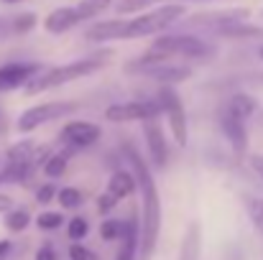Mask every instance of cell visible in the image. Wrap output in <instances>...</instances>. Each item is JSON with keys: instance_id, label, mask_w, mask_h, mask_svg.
Segmentation results:
<instances>
[{"instance_id": "cell-1", "label": "cell", "mask_w": 263, "mask_h": 260, "mask_svg": "<svg viewBox=\"0 0 263 260\" xmlns=\"http://www.w3.org/2000/svg\"><path fill=\"white\" fill-rule=\"evenodd\" d=\"M125 156H128V164L133 166L136 186L141 189V196H143V222H141V240H138V255L136 258L151 260L154 250H156V243H159V232H161V196H159L156 181L151 176V169L138 156V151L125 146Z\"/></svg>"}, {"instance_id": "cell-2", "label": "cell", "mask_w": 263, "mask_h": 260, "mask_svg": "<svg viewBox=\"0 0 263 260\" xmlns=\"http://www.w3.org/2000/svg\"><path fill=\"white\" fill-rule=\"evenodd\" d=\"M110 51H100V54H92V56H85V59H74L69 64H59V67H51L46 72H39L33 74L28 82H26V94H41L51 87H62L69 85L74 79H82V77H89L95 74L97 69H102L107 62H110Z\"/></svg>"}, {"instance_id": "cell-3", "label": "cell", "mask_w": 263, "mask_h": 260, "mask_svg": "<svg viewBox=\"0 0 263 260\" xmlns=\"http://www.w3.org/2000/svg\"><path fill=\"white\" fill-rule=\"evenodd\" d=\"M123 69L128 74H143V77H151V79H159V82H166V85H179V82H186L192 77V67L172 64L166 56H159V54H151V51L128 62Z\"/></svg>"}, {"instance_id": "cell-4", "label": "cell", "mask_w": 263, "mask_h": 260, "mask_svg": "<svg viewBox=\"0 0 263 260\" xmlns=\"http://www.w3.org/2000/svg\"><path fill=\"white\" fill-rule=\"evenodd\" d=\"M186 15V5L184 3H161L148 13H141L136 18L128 21V38H143V36H154L159 31H164L166 26L176 23L179 18Z\"/></svg>"}, {"instance_id": "cell-5", "label": "cell", "mask_w": 263, "mask_h": 260, "mask_svg": "<svg viewBox=\"0 0 263 260\" xmlns=\"http://www.w3.org/2000/svg\"><path fill=\"white\" fill-rule=\"evenodd\" d=\"M148 51L151 54H159V56H166V59H174V56L204 59V56L212 54V46L204 44L197 36H189V33H169V36H159L148 46Z\"/></svg>"}, {"instance_id": "cell-6", "label": "cell", "mask_w": 263, "mask_h": 260, "mask_svg": "<svg viewBox=\"0 0 263 260\" xmlns=\"http://www.w3.org/2000/svg\"><path fill=\"white\" fill-rule=\"evenodd\" d=\"M77 112V105L74 102H64V99H54V102H41V105H33L28 110H23L18 115V123L15 128L21 133H33L36 128L51 123V120H62L67 115Z\"/></svg>"}, {"instance_id": "cell-7", "label": "cell", "mask_w": 263, "mask_h": 260, "mask_svg": "<svg viewBox=\"0 0 263 260\" xmlns=\"http://www.w3.org/2000/svg\"><path fill=\"white\" fill-rule=\"evenodd\" d=\"M36 143L33 141H21V143H15L10 151H8V156H5V166H3V171H0V178L3 181H15V184H21V181H26L31 171H36Z\"/></svg>"}, {"instance_id": "cell-8", "label": "cell", "mask_w": 263, "mask_h": 260, "mask_svg": "<svg viewBox=\"0 0 263 260\" xmlns=\"http://www.w3.org/2000/svg\"><path fill=\"white\" fill-rule=\"evenodd\" d=\"M159 102H161V110L166 112L169 117V128H172V135H174L176 146L179 148H186V141H189V125H186V110L181 105V97L176 94L172 87H164L159 92Z\"/></svg>"}, {"instance_id": "cell-9", "label": "cell", "mask_w": 263, "mask_h": 260, "mask_svg": "<svg viewBox=\"0 0 263 260\" xmlns=\"http://www.w3.org/2000/svg\"><path fill=\"white\" fill-rule=\"evenodd\" d=\"M164 110H161V102L159 99H130V102H118V105H110L105 110V117L110 123H141L146 117H159Z\"/></svg>"}, {"instance_id": "cell-10", "label": "cell", "mask_w": 263, "mask_h": 260, "mask_svg": "<svg viewBox=\"0 0 263 260\" xmlns=\"http://www.w3.org/2000/svg\"><path fill=\"white\" fill-rule=\"evenodd\" d=\"M141 123H143V138H146V146H148L151 164L156 169H166V164H169V143L164 138V128H161L159 117H146Z\"/></svg>"}, {"instance_id": "cell-11", "label": "cell", "mask_w": 263, "mask_h": 260, "mask_svg": "<svg viewBox=\"0 0 263 260\" xmlns=\"http://www.w3.org/2000/svg\"><path fill=\"white\" fill-rule=\"evenodd\" d=\"M100 135H102L100 125L85 123V120H72V123H67V125L59 130V143H64V146H69V148L77 151V148L95 146V143L100 141Z\"/></svg>"}, {"instance_id": "cell-12", "label": "cell", "mask_w": 263, "mask_h": 260, "mask_svg": "<svg viewBox=\"0 0 263 260\" xmlns=\"http://www.w3.org/2000/svg\"><path fill=\"white\" fill-rule=\"evenodd\" d=\"M41 72V64L33 62H10L0 67V92H10L23 87L33 74Z\"/></svg>"}, {"instance_id": "cell-13", "label": "cell", "mask_w": 263, "mask_h": 260, "mask_svg": "<svg viewBox=\"0 0 263 260\" xmlns=\"http://www.w3.org/2000/svg\"><path fill=\"white\" fill-rule=\"evenodd\" d=\"M128 21L125 18H112V21H97L92 23L85 33V38L92 44H105V41H128Z\"/></svg>"}, {"instance_id": "cell-14", "label": "cell", "mask_w": 263, "mask_h": 260, "mask_svg": "<svg viewBox=\"0 0 263 260\" xmlns=\"http://www.w3.org/2000/svg\"><path fill=\"white\" fill-rule=\"evenodd\" d=\"M220 128H222V133H225L228 143L233 146V151H235L238 156H243V153H246V148H248V130H246V120L235 117V115H233V112H228V110H222V112H220Z\"/></svg>"}, {"instance_id": "cell-15", "label": "cell", "mask_w": 263, "mask_h": 260, "mask_svg": "<svg viewBox=\"0 0 263 260\" xmlns=\"http://www.w3.org/2000/svg\"><path fill=\"white\" fill-rule=\"evenodd\" d=\"M138 240H141V230H138V219L136 214H130L123 222V235H120V250L115 260H136L138 255Z\"/></svg>"}, {"instance_id": "cell-16", "label": "cell", "mask_w": 263, "mask_h": 260, "mask_svg": "<svg viewBox=\"0 0 263 260\" xmlns=\"http://www.w3.org/2000/svg\"><path fill=\"white\" fill-rule=\"evenodd\" d=\"M77 23H80V15H77V10L69 8V5L57 8V10H51V13L44 18V28H46V33H54V36L72 31Z\"/></svg>"}, {"instance_id": "cell-17", "label": "cell", "mask_w": 263, "mask_h": 260, "mask_svg": "<svg viewBox=\"0 0 263 260\" xmlns=\"http://www.w3.org/2000/svg\"><path fill=\"white\" fill-rule=\"evenodd\" d=\"M248 18V10L240 8V10H220V13H199L194 15V23L197 26H207L210 31L220 28V26H228V23H238V21H246Z\"/></svg>"}, {"instance_id": "cell-18", "label": "cell", "mask_w": 263, "mask_h": 260, "mask_svg": "<svg viewBox=\"0 0 263 260\" xmlns=\"http://www.w3.org/2000/svg\"><path fill=\"white\" fill-rule=\"evenodd\" d=\"M199 255H202V225L199 222H189L176 260H199Z\"/></svg>"}, {"instance_id": "cell-19", "label": "cell", "mask_w": 263, "mask_h": 260, "mask_svg": "<svg viewBox=\"0 0 263 260\" xmlns=\"http://www.w3.org/2000/svg\"><path fill=\"white\" fill-rule=\"evenodd\" d=\"M107 191H110L118 202L125 199V196H130V194L136 191V178H133V173L115 171L110 176V181H107Z\"/></svg>"}, {"instance_id": "cell-20", "label": "cell", "mask_w": 263, "mask_h": 260, "mask_svg": "<svg viewBox=\"0 0 263 260\" xmlns=\"http://www.w3.org/2000/svg\"><path fill=\"white\" fill-rule=\"evenodd\" d=\"M212 33L225 36V38H256V36H263V28H258V26H248L246 21H238V23L220 26V28H215Z\"/></svg>"}, {"instance_id": "cell-21", "label": "cell", "mask_w": 263, "mask_h": 260, "mask_svg": "<svg viewBox=\"0 0 263 260\" xmlns=\"http://www.w3.org/2000/svg\"><path fill=\"white\" fill-rule=\"evenodd\" d=\"M228 112H233L235 117H240V120H248V117H253V112L258 110V102L251 97V94H243V92H238V94H233L230 97V102H228V107H225Z\"/></svg>"}, {"instance_id": "cell-22", "label": "cell", "mask_w": 263, "mask_h": 260, "mask_svg": "<svg viewBox=\"0 0 263 260\" xmlns=\"http://www.w3.org/2000/svg\"><path fill=\"white\" fill-rule=\"evenodd\" d=\"M161 3H207V0H120L118 3V13H141L151 5H161Z\"/></svg>"}, {"instance_id": "cell-23", "label": "cell", "mask_w": 263, "mask_h": 260, "mask_svg": "<svg viewBox=\"0 0 263 260\" xmlns=\"http://www.w3.org/2000/svg\"><path fill=\"white\" fill-rule=\"evenodd\" d=\"M107 5H110V0H80L74 10H77L80 21H89V18H97Z\"/></svg>"}, {"instance_id": "cell-24", "label": "cell", "mask_w": 263, "mask_h": 260, "mask_svg": "<svg viewBox=\"0 0 263 260\" xmlns=\"http://www.w3.org/2000/svg\"><path fill=\"white\" fill-rule=\"evenodd\" d=\"M28 225H31V214L26 209H8V214H5V230L23 232Z\"/></svg>"}, {"instance_id": "cell-25", "label": "cell", "mask_w": 263, "mask_h": 260, "mask_svg": "<svg viewBox=\"0 0 263 260\" xmlns=\"http://www.w3.org/2000/svg\"><path fill=\"white\" fill-rule=\"evenodd\" d=\"M64 171H67V153L46 156V161H44V173H46L49 178H59Z\"/></svg>"}, {"instance_id": "cell-26", "label": "cell", "mask_w": 263, "mask_h": 260, "mask_svg": "<svg viewBox=\"0 0 263 260\" xmlns=\"http://www.w3.org/2000/svg\"><path fill=\"white\" fill-rule=\"evenodd\" d=\"M57 202L64 207V209H77L82 204V191L74 189V186H64L57 191Z\"/></svg>"}, {"instance_id": "cell-27", "label": "cell", "mask_w": 263, "mask_h": 260, "mask_svg": "<svg viewBox=\"0 0 263 260\" xmlns=\"http://www.w3.org/2000/svg\"><path fill=\"white\" fill-rule=\"evenodd\" d=\"M62 222H64L62 212H41V214L36 217V225H39V230H44V232L59 230V227H62Z\"/></svg>"}, {"instance_id": "cell-28", "label": "cell", "mask_w": 263, "mask_h": 260, "mask_svg": "<svg viewBox=\"0 0 263 260\" xmlns=\"http://www.w3.org/2000/svg\"><path fill=\"white\" fill-rule=\"evenodd\" d=\"M120 235H123V222H120V219H105V222L100 225V237H102L105 243L120 240Z\"/></svg>"}, {"instance_id": "cell-29", "label": "cell", "mask_w": 263, "mask_h": 260, "mask_svg": "<svg viewBox=\"0 0 263 260\" xmlns=\"http://www.w3.org/2000/svg\"><path fill=\"white\" fill-rule=\"evenodd\" d=\"M246 209H248V217H251L253 227H256L258 232H263V199H258V196L248 199V202H246Z\"/></svg>"}, {"instance_id": "cell-30", "label": "cell", "mask_w": 263, "mask_h": 260, "mask_svg": "<svg viewBox=\"0 0 263 260\" xmlns=\"http://www.w3.org/2000/svg\"><path fill=\"white\" fill-rule=\"evenodd\" d=\"M67 232H69V240H72V243H80L82 237H87V232H89L87 219H85V217H74V219H69Z\"/></svg>"}, {"instance_id": "cell-31", "label": "cell", "mask_w": 263, "mask_h": 260, "mask_svg": "<svg viewBox=\"0 0 263 260\" xmlns=\"http://www.w3.org/2000/svg\"><path fill=\"white\" fill-rule=\"evenodd\" d=\"M33 26H36V15H33V13H23V15L13 18V31H15V33H26V31L33 28Z\"/></svg>"}, {"instance_id": "cell-32", "label": "cell", "mask_w": 263, "mask_h": 260, "mask_svg": "<svg viewBox=\"0 0 263 260\" xmlns=\"http://www.w3.org/2000/svg\"><path fill=\"white\" fill-rule=\"evenodd\" d=\"M69 260H97V255L87 250L85 245H80V243H74L72 248H69Z\"/></svg>"}, {"instance_id": "cell-33", "label": "cell", "mask_w": 263, "mask_h": 260, "mask_svg": "<svg viewBox=\"0 0 263 260\" xmlns=\"http://www.w3.org/2000/svg\"><path fill=\"white\" fill-rule=\"evenodd\" d=\"M54 196H57V186H54V184H44V186L36 191V202H39V204H49V202H54Z\"/></svg>"}, {"instance_id": "cell-34", "label": "cell", "mask_w": 263, "mask_h": 260, "mask_svg": "<svg viewBox=\"0 0 263 260\" xmlns=\"http://www.w3.org/2000/svg\"><path fill=\"white\" fill-rule=\"evenodd\" d=\"M115 204H118V199L110 194V191H105L100 199H97V209L102 212V214H107V212H112L115 209Z\"/></svg>"}, {"instance_id": "cell-35", "label": "cell", "mask_w": 263, "mask_h": 260, "mask_svg": "<svg viewBox=\"0 0 263 260\" xmlns=\"http://www.w3.org/2000/svg\"><path fill=\"white\" fill-rule=\"evenodd\" d=\"M36 260H57V253L51 245H41L39 253H36Z\"/></svg>"}, {"instance_id": "cell-36", "label": "cell", "mask_w": 263, "mask_h": 260, "mask_svg": "<svg viewBox=\"0 0 263 260\" xmlns=\"http://www.w3.org/2000/svg\"><path fill=\"white\" fill-rule=\"evenodd\" d=\"M251 166H253V171L263 178V156H253V158H251Z\"/></svg>"}, {"instance_id": "cell-37", "label": "cell", "mask_w": 263, "mask_h": 260, "mask_svg": "<svg viewBox=\"0 0 263 260\" xmlns=\"http://www.w3.org/2000/svg\"><path fill=\"white\" fill-rule=\"evenodd\" d=\"M8 209H13V199L5 196V194H0V212H8Z\"/></svg>"}, {"instance_id": "cell-38", "label": "cell", "mask_w": 263, "mask_h": 260, "mask_svg": "<svg viewBox=\"0 0 263 260\" xmlns=\"http://www.w3.org/2000/svg\"><path fill=\"white\" fill-rule=\"evenodd\" d=\"M10 253V243L8 240H0V258H5Z\"/></svg>"}, {"instance_id": "cell-39", "label": "cell", "mask_w": 263, "mask_h": 260, "mask_svg": "<svg viewBox=\"0 0 263 260\" xmlns=\"http://www.w3.org/2000/svg\"><path fill=\"white\" fill-rule=\"evenodd\" d=\"M0 3H5V5H13V3H23V0H0Z\"/></svg>"}, {"instance_id": "cell-40", "label": "cell", "mask_w": 263, "mask_h": 260, "mask_svg": "<svg viewBox=\"0 0 263 260\" xmlns=\"http://www.w3.org/2000/svg\"><path fill=\"white\" fill-rule=\"evenodd\" d=\"M258 56H261V59H263V46H261V51H258Z\"/></svg>"}, {"instance_id": "cell-41", "label": "cell", "mask_w": 263, "mask_h": 260, "mask_svg": "<svg viewBox=\"0 0 263 260\" xmlns=\"http://www.w3.org/2000/svg\"><path fill=\"white\" fill-rule=\"evenodd\" d=\"M0 130H3V117H0Z\"/></svg>"}, {"instance_id": "cell-42", "label": "cell", "mask_w": 263, "mask_h": 260, "mask_svg": "<svg viewBox=\"0 0 263 260\" xmlns=\"http://www.w3.org/2000/svg\"><path fill=\"white\" fill-rule=\"evenodd\" d=\"M0 184H3V178H0Z\"/></svg>"}, {"instance_id": "cell-43", "label": "cell", "mask_w": 263, "mask_h": 260, "mask_svg": "<svg viewBox=\"0 0 263 260\" xmlns=\"http://www.w3.org/2000/svg\"><path fill=\"white\" fill-rule=\"evenodd\" d=\"M0 260H3V258H0Z\"/></svg>"}]
</instances>
